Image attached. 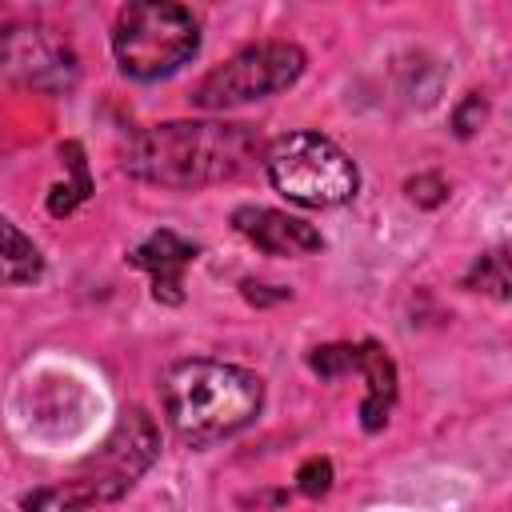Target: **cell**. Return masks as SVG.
I'll list each match as a JSON object with an SVG mask.
<instances>
[{
    "mask_svg": "<svg viewBox=\"0 0 512 512\" xmlns=\"http://www.w3.org/2000/svg\"><path fill=\"white\" fill-rule=\"evenodd\" d=\"M260 156V136L248 124L168 120L136 132L124 148V172L160 188H204L244 176Z\"/></svg>",
    "mask_w": 512,
    "mask_h": 512,
    "instance_id": "1",
    "label": "cell"
},
{
    "mask_svg": "<svg viewBox=\"0 0 512 512\" xmlns=\"http://www.w3.org/2000/svg\"><path fill=\"white\" fill-rule=\"evenodd\" d=\"M160 392L168 424L188 444H216L248 428L264 404V384L256 372L204 356L172 364Z\"/></svg>",
    "mask_w": 512,
    "mask_h": 512,
    "instance_id": "2",
    "label": "cell"
},
{
    "mask_svg": "<svg viewBox=\"0 0 512 512\" xmlns=\"http://www.w3.org/2000/svg\"><path fill=\"white\" fill-rule=\"evenodd\" d=\"M200 48V20L192 8L172 0H136L124 4L112 24V52L120 72L136 80L172 76Z\"/></svg>",
    "mask_w": 512,
    "mask_h": 512,
    "instance_id": "3",
    "label": "cell"
},
{
    "mask_svg": "<svg viewBox=\"0 0 512 512\" xmlns=\"http://www.w3.org/2000/svg\"><path fill=\"white\" fill-rule=\"evenodd\" d=\"M268 180L300 208H336L356 196V164L316 132H288L264 152Z\"/></svg>",
    "mask_w": 512,
    "mask_h": 512,
    "instance_id": "4",
    "label": "cell"
},
{
    "mask_svg": "<svg viewBox=\"0 0 512 512\" xmlns=\"http://www.w3.org/2000/svg\"><path fill=\"white\" fill-rule=\"evenodd\" d=\"M304 72V48L292 40H260L228 56L220 68H212L196 88L192 104L204 112L240 108L248 100H264L272 92H284Z\"/></svg>",
    "mask_w": 512,
    "mask_h": 512,
    "instance_id": "5",
    "label": "cell"
},
{
    "mask_svg": "<svg viewBox=\"0 0 512 512\" xmlns=\"http://www.w3.org/2000/svg\"><path fill=\"white\" fill-rule=\"evenodd\" d=\"M156 452H160L156 424L140 408H132L116 424V432L108 436V444L96 448V456H88L80 464V472L72 480H64V484L72 488V496H76V504L84 512L88 504H104V500L124 496L136 484V476L148 472V464L156 460Z\"/></svg>",
    "mask_w": 512,
    "mask_h": 512,
    "instance_id": "6",
    "label": "cell"
},
{
    "mask_svg": "<svg viewBox=\"0 0 512 512\" xmlns=\"http://www.w3.org/2000/svg\"><path fill=\"white\" fill-rule=\"evenodd\" d=\"M76 52L48 24H8L0 28V76L32 92H68L76 84Z\"/></svg>",
    "mask_w": 512,
    "mask_h": 512,
    "instance_id": "7",
    "label": "cell"
},
{
    "mask_svg": "<svg viewBox=\"0 0 512 512\" xmlns=\"http://www.w3.org/2000/svg\"><path fill=\"white\" fill-rule=\"evenodd\" d=\"M232 224H236V232L244 240H252L268 256H308V252H316L324 244L320 232L308 220H296V216L276 212V208L244 204V208L232 212Z\"/></svg>",
    "mask_w": 512,
    "mask_h": 512,
    "instance_id": "8",
    "label": "cell"
},
{
    "mask_svg": "<svg viewBox=\"0 0 512 512\" xmlns=\"http://www.w3.org/2000/svg\"><path fill=\"white\" fill-rule=\"evenodd\" d=\"M136 268H144L152 276V296L164 304H180L184 300V268L196 260V244L180 240L176 232H152L144 244L132 248L128 256Z\"/></svg>",
    "mask_w": 512,
    "mask_h": 512,
    "instance_id": "9",
    "label": "cell"
},
{
    "mask_svg": "<svg viewBox=\"0 0 512 512\" xmlns=\"http://www.w3.org/2000/svg\"><path fill=\"white\" fill-rule=\"evenodd\" d=\"M356 368L368 376V396L360 404V424L368 432L384 428L388 412H392V400H396V364L392 356L380 348V344H356Z\"/></svg>",
    "mask_w": 512,
    "mask_h": 512,
    "instance_id": "10",
    "label": "cell"
},
{
    "mask_svg": "<svg viewBox=\"0 0 512 512\" xmlns=\"http://www.w3.org/2000/svg\"><path fill=\"white\" fill-rule=\"evenodd\" d=\"M44 272V256L8 216H0V284H32Z\"/></svg>",
    "mask_w": 512,
    "mask_h": 512,
    "instance_id": "11",
    "label": "cell"
},
{
    "mask_svg": "<svg viewBox=\"0 0 512 512\" xmlns=\"http://www.w3.org/2000/svg\"><path fill=\"white\" fill-rule=\"evenodd\" d=\"M64 156H68V164H72V184H56L52 188V196H48V212L52 216H64V212H72L88 192H92V180H88V168H84V156H80V144H64L60 148Z\"/></svg>",
    "mask_w": 512,
    "mask_h": 512,
    "instance_id": "12",
    "label": "cell"
},
{
    "mask_svg": "<svg viewBox=\"0 0 512 512\" xmlns=\"http://www.w3.org/2000/svg\"><path fill=\"white\" fill-rule=\"evenodd\" d=\"M468 284H480V292H492L496 300H508V284L512 280H508V256H504V248L480 256L476 268H472V276H468Z\"/></svg>",
    "mask_w": 512,
    "mask_h": 512,
    "instance_id": "13",
    "label": "cell"
},
{
    "mask_svg": "<svg viewBox=\"0 0 512 512\" xmlns=\"http://www.w3.org/2000/svg\"><path fill=\"white\" fill-rule=\"evenodd\" d=\"M308 364H312V372H320L324 380L344 376V372L356 368V344H324V348H312Z\"/></svg>",
    "mask_w": 512,
    "mask_h": 512,
    "instance_id": "14",
    "label": "cell"
},
{
    "mask_svg": "<svg viewBox=\"0 0 512 512\" xmlns=\"http://www.w3.org/2000/svg\"><path fill=\"white\" fill-rule=\"evenodd\" d=\"M296 488L304 492V496H324L328 488H332V460L328 456H308L300 468H296Z\"/></svg>",
    "mask_w": 512,
    "mask_h": 512,
    "instance_id": "15",
    "label": "cell"
},
{
    "mask_svg": "<svg viewBox=\"0 0 512 512\" xmlns=\"http://www.w3.org/2000/svg\"><path fill=\"white\" fill-rule=\"evenodd\" d=\"M24 508L28 512H80L76 496L68 484H48V488H36L24 496Z\"/></svg>",
    "mask_w": 512,
    "mask_h": 512,
    "instance_id": "16",
    "label": "cell"
},
{
    "mask_svg": "<svg viewBox=\"0 0 512 512\" xmlns=\"http://www.w3.org/2000/svg\"><path fill=\"white\" fill-rule=\"evenodd\" d=\"M404 192H408V200L420 204V208H440V204L448 200V184H444V176H436V172L412 176V180L404 184Z\"/></svg>",
    "mask_w": 512,
    "mask_h": 512,
    "instance_id": "17",
    "label": "cell"
},
{
    "mask_svg": "<svg viewBox=\"0 0 512 512\" xmlns=\"http://www.w3.org/2000/svg\"><path fill=\"white\" fill-rule=\"evenodd\" d=\"M484 116H488V100H484L480 92H468V96L456 104V112H452V132L468 140V136L484 124Z\"/></svg>",
    "mask_w": 512,
    "mask_h": 512,
    "instance_id": "18",
    "label": "cell"
},
{
    "mask_svg": "<svg viewBox=\"0 0 512 512\" xmlns=\"http://www.w3.org/2000/svg\"><path fill=\"white\" fill-rule=\"evenodd\" d=\"M268 284H252V280H244V296L252 300V304H268V300H284L288 296V288H276V292H264Z\"/></svg>",
    "mask_w": 512,
    "mask_h": 512,
    "instance_id": "19",
    "label": "cell"
}]
</instances>
